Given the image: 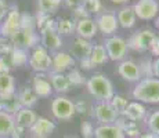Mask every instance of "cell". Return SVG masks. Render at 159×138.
I'll return each instance as SVG.
<instances>
[{"instance_id": "1", "label": "cell", "mask_w": 159, "mask_h": 138, "mask_svg": "<svg viewBox=\"0 0 159 138\" xmlns=\"http://www.w3.org/2000/svg\"><path fill=\"white\" fill-rule=\"evenodd\" d=\"M86 87L89 93L100 101H109L115 96L114 84L102 73H96L90 76L86 82Z\"/></svg>"}, {"instance_id": "2", "label": "cell", "mask_w": 159, "mask_h": 138, "mask_svg": "<svg viewBox=\"0 0 159 138\" xmlns=\"http://www.w3.org/2000/svg\"><path fill=\"white\" fill-rule=\"evenodd\" d=\"M131 94L134 100H137L139 102L159 104V79H141L140 82H137Z\"/></svg>"}, {"instance_id": "3", "label": "cell", "mask_w": 159, "mask_h": 138, "mask_svg": "<svg viewBox=\"0 0 159 138\" xmlns=\"http://www.w3.org/2000/svg\"><path fill=\"white\" fill-rule=\"evenodd\" d=\"M28 64L38 73H46L51 69V55L43 46L38 44L30 50Z\"/></svg>"}, {"instance_id": "4", "label": "cell", "mask_w": 159, "mask_h": 138, "mask_svg": "<svg viewBox=\"0 0 159 138\" xmlns=\"http://www.w3.org/2000/svg\"><path fill=\"white\" fill-rule=\"evenodd\" d=\"M13 47L22 48V50H32L35 46L39 44L40 38L36 29L33 28H21L17 33L10 39Z\"/></svg>"}, {"instance_id": "5", "label": "cell", "mask_w": 159, "mask_h": 138, "mask_svg": "<svg viewBox=\"0 0 159 138\" xmlns=\"http://www.w3.org/2000/svg\"><path fill=\"white\" fill-rule=\"evenodd\" d=\"M21 29V13L17 6L8 8L4 20L0 24V36L6 39H11Z\"/></svg>"}, {"instance_id": "6", "label": "cell", "mask_w": 159, "mask_h": 138, "mask_svg": "<svg viewBox=\"0 0 159 138\" xmlns=\"http://www.w3.org/2000/svg\"><path fill=\"white\" fill-rule=\"evenodd\" d=\"M157 35H155L154 30L151 29H144V30H140V32L134 33V35L130 36V39L127 40V48H133L136 51H147L151 48L152 42L155 40Z\"/></svg>"}, {"instance_id": "7", "label": "cell", "mask_w": 159, "mask_h": 138, "mask_svg": "<svg viewBox=\"0 0 159 138\" xmlns=\"http://www.w3.org/2000/svg\"><path fill=\"white\" fill-rule=\"evenodd\" d=\"M104 47L108 54V60L123 61L127 53V43L120 36H109L104 43Z\"/></svg>"}, {"instance_id": "8", "label": "cell", "mask_w": 159, "mask_h": 138, "mask_svg": "<svg viewBox=\"0 0 159 138\" xmlns=\"http://www.w3.org/2000/svg\"><path fill=\"white\" fill-rule=\"evenodd\" d=\"M51 112L58 120H69L75 116V102L65 97H57L51 102Z\"/></svg>"}, {"instance_id": "9", "label": "cell", "mask_w": 159, "mask_h": 138, "mask_svg": "<svg viewBox=\"0 0 159 138\" xmlns=\"http://www.w3.org/2000/svg\"><path fill=\"white\" fill-rule=\"evenodd\" d=\"M133 10L140 20L149 21L159 14V3L157 0H139L133 6Z\"/></svg>"}, {"instance_id": "10", "label": "cell", "mask_w": 159, "mask_h": 138, "mask_svg": "<svg viewBox=\"0 0 159 138\" xmlns=\"http://www.w3.org/2000/svg\"><path fill=\"white\" fill-rule=\"evenodd\" d=\"M96 25H97V30H100L107 36H112L119 28L116 14L111 13V11H105V13L100 14L96 20Z\"/></svg>"}, {"instance_id": "11", "label": "cell", "mask_w": 159, "mask_h": 138, "mask_svg": "<svg viewBox=\"0 0 159 138\" xmlns=\"http://www.w3.org/2000/svg\"><path fill=\"white\" fill-rule=\"evenodd\" d=\"M94 116L101 124H112L119 118V115L112 108L109 101H100L94 106Z\"/></svg>"}, {"instance_id": "12", "label": "cell", "mask_w": 159, "mask_h": 138, "mask_svg": "<svg viewBox=\"0 0 159 138\" xmlns=\"http://www.w3.org/2000/svg\"><path fill=\"white\" fill-rule=\"evenodd\" d=\"M75 66V60L71 54L64 51H56L51 55V70L53 73H64Z\"/></svg>"}, {"instance_id": "13", "label": "cell", "mask_w": 159, "mask_h": 138, "mask_svg": "<svg viewBox=\"0 0 159 138\" xmlns=\"http://www.w3.org/2000/svg\"><path fill=\"white\" fill-rule=\"evenodd\" d=\"M29 130H30V133H32L33 138H47L54 133L56 124H54V122H51L50 119L39 116Z\"/></svg>"}, {"instance_id": "14", "label": "cell", "mask_w": 159, "mask_h": 138, "mask_svg": "<svg viewBox=\"0 0 159 138\" xmlns=\"http://www.w3.org/2000/svg\"><path fill=\"white\" fill-rule=\"evenodd\" d=\"M118 73L127 82L131 83H137L141 80V75H140V69L134 61L130 60H123L120 61L118 66Z\"/></svg>"}, {"instance_id": "15", "label": "cell", "mask_w": 159, "mask_h": 138, "mask_svg": "<svg viewBox=\"0 0 159 138\" xmlns=\"http://www.w3.org/2000/svg\"><path fill=\"white\" fill-rule=\"evenodd\" d=\"M75 30L79 35V38L89 40V39L94 38L96 33H97L96 21L91 20L90 17L80 18V20H78V22H75Z\"/></svg>"}, {"instance_id": "16", "label": "cell", "mask_w": 159, "mask_h": 138, "mask_svg": "<svg viewBox=\"0 0 159 138\" xmlns=\"http://www.w3.org/2000/svg\"><path fill=\"white\" fill-rule=\"evenodd\" d=\"M32 90L40 98H47L53 94V87L48 79H46L43 73H36L32 82Z\"/></svg>"}, {"instance_id": "17", "label": "cell", "mask_w": 159, "mask_h": 138, "mask_svg": "<svg viewBox=\"0 0 159 138\" xmlns=\"http://www.w3.org/2000/svg\"><path fill=\"white\" fill-rule=\"evenodd\" d=\"M14 119H15V126L29 130L36 122V119H38V115L33 112L32 108H21L14 115Z\"/></svg>"}, {"instance_id": "18", "label": "cell", "mask_w": 159, "mask_h": 138, "mask_svg": "<svg viewBox=\"0 0 159 138\" xmlns=\"http://www.w3.org/2000/svg\"><path fill=\"white\" fill-rule=\"evenodd\" d=\"M96 138H126L123 131L116 124H100L94 128Z\"/></svg>"}, {"instance_id": "19", "label": "cell", "mask_w": 159, "mask_h": 138, "mask_svg": "<svg viewBox=\"0 0 159 138\" xmlns=\"http://www.w3.org/2000/svg\"><path fill=\"white\" fill-rule=\"evenodd\" d=\"M145 113H147L145 106L143 105L141 102H139V101H134V102H130L129 105L126 106V109H125V112H123V116L127 120L139 122L145 118Z\"/></svg>"}, {"instance_id": "20", "label": "cell", "mask_w": 159, "mask_h": 138, "mask_svg": "<svg viewBox=\"0 0 159 138\" xmlns=\"http://www.w3.org/2000/svg\"><path fill=\"white\" fill-rule=\"evenodd\" d=\"M40 35V46H43L47 51H58L61 48L62 39L57 32H44Z\"/></svg>"}, {"instance_id": "21", "label": "cell", "mask_w": 159, "mask_h": 138, "mask_svg": "<svg viewBox=\"0 0 159 138\" xmlns=\"http://www.w3.org/2000/svg\"><path fill=\"white\" fill-rule=\"evenodd\" d=\"M35 20H36V30H39L40 33L56 32L57 21L51 17V14H44L39 11Z\"/></svg>"}, {"instance_id": "22", "label": "cell", "mask_w": 159, "mask_h": 138, "mask_svg": "<svg viewBox=\"0 0 159 138\" xmlns=\"http://www.w3.org/2000/svg\"><path fill=\"white\" fill-rule=\"evenodd\" d=\"M116 20H118V24L125 29H129V28H133L136 25V13H134L133 7L130 6H126V7L120 8L118 11V15H116Z\"/></svg>"}, {"instance_id": "23", "label": "cell", "mask_w": 159, "mask_h": 138, "mask_svg": "<svg viewBox=\"0 0 159 138\" xmlns=\"http://www.w3.org/2000/svg\"><path fill=\"white\" fill-rule=\"evenodd\" d=\"M15 127L14 115L0 110V138H10Z\"/></svg>"}, {"instance_id": "24", "label": "cell", "mask_w": 159, "mask_h": 138, "mask_svg": "<svg viewBox=\"0 0 159 138\" xmlns=\"http://www.w3.org/2000/svg\"><path fill=\"white\" fill-rule=\"evenodd\" d=\"M2 97V104H3V109L4 112L10 113V115H15L22 106H21L20 101H18V96L17 91L15 93H10V94H3Z\"/></svg>"}, {"instance_id": "25", "label": "cell", "mask_w": 159, "mask_h": 138, "mask_svg": "<svg viewBox=\"0 0 159 138\" xmlns=\"http://www.w3.org/2000/svg\"><path fill=\"white\" fill-rule=\"evenodd\" d=\"M50 83H51V87L60 94L68 93L69 88H71V83H69L65 73H51Z\"/></svg>"}, {"instance_id": "26", "label": "cell", "mask_w": 159, "mask_h": 138, "mask_svg": "<svg viewBox=\"0 0 159 138\" xmlns=\"http://www.w3.org/2000/svg\"><path fill=\"white\" fill-rule=\"evenodd\" d=\"M116 126L123 131L125 136L130 137V138H136V137H140V128L137 126L136 122H131V120H127L126 118L125 119H120L118 118L116 119Z\"/></svg>"}, {"instance_id": "27", "label": "cell", "mask_w": 159, "mask_h": 138, "mask_svg": "<svg viewBox=\"0 0 159 138\" xmlns=\"http://www.w3.org/2000/svg\"><path fill=\"white\" fill-rule=\"evenodd\" d=\"M91 48H93V44H91L89 40L86 39H82V38H78L75 42H73V47H72V54L82 58L84 57H89L91 53Z\"/></svg>"}, {"instance_id": "28", "label": "cell", "mask_w": 159, "mask_h": 138, "mask_svg": "<svg viewBox=\"0 0 159 138\" xmlns=\"http://www.w3.org/2000/svg\"><path fill=\"white\" fill-rule=\"evenodd\" d=\"M89 58H90L93 66L104 65V64L108 61V54H107V50H105V47H104V44H94Z\"/></svg>"}, {"instance_id": "29", "label": "cell", "mask_w": 159, "mask_h": 138, "mask_svg": "<svg viewBox=\"0 0 159 138\" xmlns=\"http://www.w3.org/2000/svg\"><path fill=\"white\" fill-rule=\"evenodd\" d=\"M17 96L22 108H32L36 104V101H38V96L32 90V87H24L21 91H18Z\"/></svg>"}, {"instance_id": "30", "label": "cell", "mask_w": 159, "mask_h": 138, "mask_svg": "<svg viewBox=\"0 0 159 138\" xmlns=\"http://www.w3.org/2000/svg\"><path fill=\"white\" fill-rule=\"evenodd\" d=\"M8 58L11 61V65L14 66H24L28 64V58L29 54L26 50H22V48H18V47H13V50L10 51L8 54Z\"/></svg>"}, {"instance_id": "31", "label": "cell", "mask_w": 159, "mask_h": 138, "mask_svg": "<svg viewBox=\"0 0 159 138\" xmlns=\"http://www.w3.org/2000/svg\"><path fill=\"white\" fill-rule=\"evenodd\" d=\"M15 93V79L11 73H0V96Z\"/></svg>"}, {"instance_id": "32", "label": "cell", "mask_w": 159, "mask_h": 138, "mask_svg": "<svg viewBox=\"0 0 159 138\" xmlns=\"http://www.w3.org/2000/svg\"><path fill=\"white\" fill-rule=\"evenodd\" d=\"M57 21V26H56V32L58 35H71L75 30V22L71 18H58Z\"/></svg>"}, {"instance_id": "33", "label": "cell", "mask_w": 159, "mask_h": 138, "mask_svg": "<svg viewBox=\"0 0 159 138\" xmlns=\"http://www.w3.org/2000/svg\"><path fill=\"white\" fill-rule=\"evenodd\" d=\"M80 8L89 17L91 14H98L102 10V3H101V0H83Z\"/></svg>"}, {"instance_id": "34", "label": "cell", "mask_w": 159, "mask_h": 138, "mask_svg": "<svg viewBox=\"0 0 159 138\" xmlns=\"http://www.w3.org/2000/svg\"><path fill=\"white\" fill-rule=\"evenodd\" d=\"M61 0H38L39 11L44 14H51L60 7Z\"/></svg>"}, {"instance_id": "35", "label": "cell", "mask_w": 159, "mask_h": 138, "mask_svg": "<svg viewBox=\"0 0 159 138\" xmlns=\"http://www.w3.org/2000/svg\"><path fill=\"white\" fill-rule=\"evenodd\" d=\"M109 104H111L112 108L116 110V113H118V115H123L126 106L129 105V102H127L126 98H125L123 96H119V94H115V96L109 100Z\"/></svg>"}, {"instance_id": "36", "label": "cell", "mask_w": 159, "mask_h": 138, "mask_svg": "<svg viewBox=\"0 0 159 138\" xmlns=\"http://www.w3.org/2000/svg\"><path fill=\"white\" fill-rule=\"evenodd\" d=\"M66 78H68L69 83H71V86H82L83 83H86L84 80L83 75L80 73V70L78 69H69V72L66 73Z\"/></svg>"}, {"instance_id": "37", "label": "cell", "mask_w": 159, "mask_h": 138, "mask_svg": "<svg viewBox=\"0 0 159 138\" xmlns=\"http://www.w3.org/2000/svg\"><path fill=\"white\" fill-rule=\"evenodd\" d=\"M139 69H140L141 79L154 78V72H152V60H144V61H141V64L139 65Z\"/></svg>"}, {"instance_id": "38", "label": "cell", "mask_w": 159, "mask_h": 138, "mask_svg": "<svg viewBox=\"0 0 159 138\" xmlns=\"http://www.w3.org/2000/svg\"><path fill=\"white\" fill-rule=\"evenodd\" d=\"M148 128L152 134L159 136V110H155L148 118Z\"/></svg>"}, {"instance_id": "39", "label": "cell", "mask_w": 159, "mask_h": 138, "mask_svg": "<svg viewBox=\"0 0 159 138\" xmlns=\"http://www.w3.org/2000/svg\"><path fill=\"white\" fill-rule=\"evenodd\" d=\"M21 28H33L36 29V20L28 13H21Z\"/></svg>"}, {"instance_id": "40", "label": "cell", "mask_w": 159, "mask_h": 138, "mask_svg": "<svg viewBox=\"0 0 159 138\" xmlns=\"http://www.w3.org/2000/svg\"><path fill=\"white\" fill-rule=\"evenodd\" d=\"M11 50H13V44H11L10 39L0 36V55H8Z\"/></svg>"}, {"instance_id": "41", "label": "cell", "mask_w": 159, "mask_h": 138, "mask_svg": "<svg viewBox=\"0 0 159 138\" xmlns=\"http://www.w3.org/2000/svg\"><path fill=\"white\" fill-rule=\"evenodd\" d=\"M11 69H13V65L8 55H0V73H10Z\"/></svg>"}, {"instance_id": "42", "label": "cell", "mask_w": 159, "mask_h": 138, "mask_svg": "<svg viewBox=\"0 0 159 138\" xmlns=\"http://www.w3.org/2000/svg\"><path fill=\"white\" fill-rule=\"evenodd\" d=\"M80 133L83 138H91L94 136V127L90 122H83L80 124Z\"/></svg>"}, {"instance_id": "43", "label": "cell", "mask_w": 159, "mask_h": 138, "mask_svg": "<svg viewBox=\"0 0 159 138\" xmlns=\"http://www.w3.org/2000/svg\"><path fill=\"white\" fill-rule=\"evenodd\" d=\"M75 110L78 113H87V102L82 100L75 102Z\"/></svg>"}, {"instance_id": "44", "label": "cell", "mask_w": 159, "mask_h": 138, "mask_svg": "<svg viewBox=\"0 0 159 138\" xmlns=\"http://www.w3.org/2000/svg\"><path fill=\"white\" fill-rule=\"evenodd\" d=\"M25 131H26L25 128L15 126L14 130H13V133H11V136H10V138H22L24 136H25Z\"/></svg>"}, {"instance_id": "45", "label": "cell", "mask_w": 159, "mask_h": 138, "mask_svg": "<svg viewBox=\"0 0 159 138\" xmlns=\"http://www.w3.org/2000/svg\"><path fill=\"white\" fill-rule=\"evenodd\" d=\"M7 11H8L7 3H6L4 0H0V24H2V21L4 20V17H6V14H7Z\"/></svg>"}, {"instance_id": "46", "label": "cell", "mask_w": 159, "mask_h": 138, "mask_svg": "<svg viewBox=\"0 0 159 138\" xmlns=\"http://www.w3.org/2000/svg\"><path fill=\"white\" fill-rule=\"evenodd\" d=\"M64 3H65V6L69 8H78L82 6L83 0H64Z\"/></svg>"}, {"instance_id": "47", "label": "cell", "mask_w": 159, "mask_h": 138, "mask_svg": "<svg viewBox=\"0 0 159 138\" xmlns=\"http://www.w3.org/2000/svg\"><path fill=\"white\" fill-rule=\"evenodd\" d=\"M80 66H82V69H84V70H90L91 68H93V64H91L90 58L89 57L82 58L80 60Z\"/></svg>"}, {"instance_id": "48", "label": "cell", "mask_w": 159, "mask_h": 138, "mask_svg": "<svg viewBox=\"0 0 159 138\" xmlns=\"http://www.w3.org/2000/svg\"><path fill=\"white\" fill-rule=\"evenodd\" d=\"M149 50H151V53L154 54V55H157V57H159V38H158V36L155 38V40L152 42L151 48H149Z\"/></svg>"}, {"instance_id": "49", "label": "cell", "mask_w": 159, "mask_h": 138, "mask_svg": "<svg viewBox=\"0 0 159 138\" xmlns=\"http://www.w3.org/2000/svg\"><path fill=\"white\" fill-rule=\"evenodd\" d=\"M152 72H154V78L159 79V57L152 61Z\"/></svg>"}, {"instance_id": "50", "label": "cell", "mask_w": 159, "mask_h": 138, "mask_svg": "<svg viewBox=\"0 0 159 138\" xmlns=\"http://www.w3.org/2000/svg\"><path fill=\"white\" fill-rule=\"evenodd\" d=\"M139 138H157V136L152 133H145V134H141Z\"/></svg>"}, {"instance_id": "51", "label": "cell", "mask_w": 159, "mask_h": 138, "mask_svg": "<svg viewBox=\"0 0 159 138\" xmlns=\"http://www.w3.org/2000/svg\"><path fill=\"white\" fill-rule=\"evenodd\" d=\"M112 3H115V4H125V3H127L129 0H111Z\"/></svg>"}, {"instance_id": "52", "label": "cell", "mask_w": 159, "mask_h": 138, "mask_svg": "<svg viewBox=\"0 0 159 138\" xmlns=\"http://www.w3.org/2000/svg\"><path fill=\"white\" fill-rule=\"evenodd\" d=\"M3 109V104H2V97H0V110Z\"/></svg>"}, {"instance_id": "53", "label": "cell", "mask_w": 159, "mask_h": 138, "mask_svg": "<svg viewBox=\"0 0 159 138\" xmlns=\"http://www.w3.org/2000/svg\"><path fill=\"white\" fill-rule=\"evenodd\" d=\"M157 26L159 28V17H158V20H157Z\"/></svg>"}, {"instance_id": "54", "label": "cell", "mask_w": 159, "mask_h": 138, "mask_svg": "<svg viewBox=\"0 0 159 138\" xmlns=\"http://www.w3.org/2000/svg\"><path fill=\"white\" fill-rule=\"evenodd\" d=\"M71 138H76V137H71Z\"/></svg>"}, {"instance_id": "55", "label": "cell", "mask_w": 159, "mask_h": 138, "mask_svg": "<svg viewBox=\"0 0 159 138\" xmlns=\"http://www.w3.org/2000/svg\"><path fill=\"white\" fill-rule=\"evenodd\" d=\"M157 138H159V136H157Z\"/></svg>"}]
</instances>
